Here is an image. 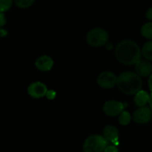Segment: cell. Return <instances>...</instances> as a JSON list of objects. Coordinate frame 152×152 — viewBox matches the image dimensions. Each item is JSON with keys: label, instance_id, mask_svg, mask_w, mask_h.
Returning <instances> with one entry per match:
<instances>
[{"label": "cell", "instance_id": "cell-1", "mask_svg": "<svg viewBox=\"0 0 152 152\" xmlns=\"http://www.w3.org/2000/svg\"><path fill=\"white\" fill-rule=\"evenodd\" d=\"M116 58L121 63L131 65L140 59L142 51L139 46L132 40H123L117 45L115 50Z\"/></svg>", "mask_w": 152, "mask_h": 152}, {"label": "cell", "instance_id": "cell-2", "mask_svg": "<svg viewBox=\"0 0 152 152\" xmlns=\"http://www.w3.org/2000/svg\"><path fill=\"white\" fill-rule=\"evenodd\" d=\"M116 85L122 93L132 95L141 90L142 81L141 77L137 73L126 71L117 77Z\"/></svg>", "mask_w": 152, "mask_h": 152}, {"label": "cell", "instance_id": "cell-3", "mask_svg": "<svg viewBox=\"0 0 152 152\" xmlns=\"http://www.w3.org/2000/svg\"><path fill=\"white\" fill-rule=\"evenodd\" d=\"M108 145V141L99 134H93L85 140L83 145L84 152H103Z\"/></svg>", "mask_w": 152, "mask_h": 152}, {"label": "cell", "instance_id": "cell-4", "mask_svg": "<svg viewBox=\"0 0 152 152\" xmlns=\"http://www.w3.org/2000/svg\"><path fill=\"white\" fill-rule=\"evenodd\" d=\"M86 42L92 47H101L107 42L108 34L102 28H93L86 34Z\"/></svg>", "mask_w": 152, "mask_h": 152}, {"label": "cell", "instance_id": "cell-5", "mask_svg": "<svg viewBox=\"0 0 152 152\" xmlns=\"http://www.w3.org/2000/svg\"><path fill=\"white\" fill-rule=\"evenodd\" d=\"M152 118V111L150 107H139L133 114V120L138 124H145L149 123Z\"/></svg>", "mask_w": 152, "mask_h": 152}, {"label": "cell", "instance_id": "cell-6", "mask_svg": "<svg viewBox=\"0 0 152 152\" xmlns=\"http://www.w3.org/2000/svg\"><path fill=\"white\" fill-rule=\"evenodd\" d=\"M97 82L100 87L104 89H110L116 85L117 77L113 73L105 71L100 74L97 79Z\"/></svg>", "mask_w": 152, "mask_h": 152}, {"label": "cell", "instance_id": "cell-7", "mask_svg": "<svg viewBox=\"0 0 152 152\" xmlns=\"http://www.w3.org/2000/svg\"><path fill=\"white\" fill-rule=\"evenodd\" d=\"M125 105L122 102L116 100L107 101L103 106V111L107 115L115 117L118 116L124 111Z\"/></svg>", "mask_w": 152, "mask_h": 152}, {"label": "cell", "instance_id": "cell-8", "mask_svg": "<svg viewBox=\"0 0 152 152\" xmlns=\"http://www.w3.org/2000/svg\"><path fill=\"white\" fill-rule=\"evenodd\" d=\"M47 87L40 82L31 83L28 88V93L34 98H40L46 96L47 93Z\"/></svg>", "mask_w": 152, "mask_h": 152}, {"label": "cell", "instance_id": "cell-9", "mask_svg": "<svg viewBox=\"0 0 152 152\" xmlns=\"http://www.w3.org/2000/svg\"><path fill=\"white\" fill-rule=\"evenodd\" d=\"M136 73L140 77H148L152 73V65L148 60H143L140 59L135 64Z\"/></svg>", "mask_w": 152, "mask_h": 152}, {"label": "cell", "instance_id": "cell-10", "mask_svg": "<svg viewBox=\"0 0 152 152\" xmlns=\"http://www.w3.org/2000/svg\"><path fill=\"white\" fill-rule=\"evenodd\" d=\"M104 137L114 145L119 144V131L115 126H107L103 131Z\"/></svg>", "mask_w": 152, "mask_h": 152}, {"label": "cell", "instance_id": "cell-11", "mask_svg": "<svg viewBox=\"0 0 152 152\" xmlns=\"http://www.w3.org/2000/svg\"><path fill=\"white\" fill-rule=\"evenodd\" d=\"M54 62L49 56H40L35 62L36 68L40 71H49L53 67Z\"/></svg>", "mask_w": 152, "mask_h": 152}, {"label": "cell", "instance_id": "cell-12", "mask_svg": "<svg viewBox=\"0 0 152 152\" xmlns=\"http://www.w3.org/2000/svg\"><path fill=\"white\" fill-rule=\"evenodd\" d=\"M149 98H150V95L147 92L145 91L140 90L135 94L134 102L139 107L144 106L146 104L148 103Z\"/></svg>", "mask_w": 152, "mask_h": 152}, {"label": "cell", "instance_id": "cell-13", "mask_svg": "<svg viewBox=\"0 0 152 152\" xmlns=\"http://www.w3.org/2000/svg\"><path fill=\"white\" fill-rule=\"evenodd\" d=\"M141 51L142 55L144 56L145 59L152 61V39L145 43Z\"/></svg>", "mask_w": 152, "mask_h": 152}, {"label": "cell", "instance_id": "cell-14", "mask_svg": "<svg viewBox=\"0 0 152 152\" xmlns=\"http://www.w3.org/2000/svg\"><path fill=\"white\" fill-rule=\"evenodd\" d=\"M141 34L145 38L152 39V22H147L142 26Z\"/></svg>", "mask_w": 152, "mask_h": 152}, {"label": "cell", "instance_id": "cell-15", "mask_svg": "<svg viewBox=\"0 0 152 152\" xmlns=\"http://www.w3.org/2000/svg\"><path fill=\"white\" fill-rule=\"evenodd\" d=\"M131 120V116L130 113L128 111H123L120 114L119 117V123L122 126H127L130 123Z\"/></svg>", "mask_w": 152, "mask_h": 152}, {"label": "cell", "instance_id": "cell-16", "mask_svg": "<svg viewBox=\"0 0 152 152\" xmlns=\"http://www.w3.org/2000/svg\"><path fill=\"white\" fill-rule=\"evenodd\" d=\"M35 0H14V2L17 7L20 8H26L30 7Z\"/></svg>", "mask_w": 152, "mask_h": 152}, {"label": "cell", "instance_id": "cell-17", "mask_svg": "<svg viewBox=\"0 0 152 152\" xmlns=\"http://www.w3.org/2000/svg\"><path fill=\"white\" fill-rule=\"evenodd\" d=\"M13 4V0H0V12L8 10L11 7Z\"/></svg>", "mask_w": 152, "mask_h": 152}, {"label": "cell", "instance_id": "cell-18", "mask_svg": "<svg viewBox=\"0 0 152 152\" xmlns=\"http://www.w3.org/2000/svg\"><path fill=\"white\" fill-rule=\"evenodd\" d=\"M103 152H119V149L115 145H107Z\"/></svg>", "mask_w": 152, "mask_h": 152}, {"label": "cell", "instance_id": "cell-19", "mask_svg": "<svg viewBox=\"0 0 152 152\" xmlns=\"http://www.w3.org/2000/svg\"><path fill=\"white\" fill-rule=\"evenodd\" d=\"M46 96L49 99H53L55 97V96H56V93H55V91H54L52 90L47 91V93H46Z\"/></svg>", "mask_w": 152, "mask_h": 152}, {"label": "cell", "instance_id": "cell-20", "mask_svg": "<svg viewBox=\"0 0 152 152\" xmlns=\"http://www.w3.org/2000/svg\"><path fill=\"white\" fill-rule=\"evenodd\" d=\"M5 23H6L5 16L4 15V13L0 12V27L4 25V24Z\"/></svg>", "mask_w": 152, "mask_h": 152}, {"label": "cell", "instance_id": "cell-21", "mask_svg": "<svg viewBox=\"0 0 152 152\" xmlns=\"http://www.w3.org/2000/svg\"><path fill=\"white\" fill-rule=\"evenodd\" d=\"M145 16H146V18H147L148 19L152 21V7L148 9V10L146 11Z\"/></svg>", "mask_w": 152, "mask_h": 152}, {"label": "cell", "instance_id": "cell-22", "mask_svg": "<svg viewBox=\"0 0 152 152\" xmlns=\"http://www.w3.org/2000/svg\"><path fill=\"white\" fill-rule=\"evenodd\" d=\"M148 83L149 89H150V91H151V94H152V74H151V75L149 76L148 82Z\"/></svg>", "mask_w": 152, "mask_h": 152}, {"label": "cell", "instance_id": "cell-23", "mask_svg": "<svg viewBox=\"0 0 152 152\" xmlns=\"http://www.w3.org/2000/svg\"><path fill=\"white\" fill-rule=\"evenodd\" d=\"M148 104H149V107H150L151 110L152 111V94L150 95V98H149Z\"/></svg>", "mask_w": 152, "mask_h": 152}]
</instances>
